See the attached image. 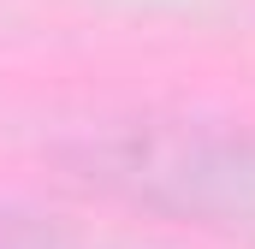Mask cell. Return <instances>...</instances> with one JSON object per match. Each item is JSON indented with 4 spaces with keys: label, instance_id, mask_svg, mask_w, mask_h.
<instances>
[{
    "label": "cell",
    "instance_id": "cell-1",
    "mask_svg": "<svg viewBox=\"0 0 255 249\" xmlns=\"http://www.w3.org/2000/svg\"><path fill=\"white\" fill-rule=\"evenodd\" d=\"M89 178L148 208L255 226V136L214 124H125L89 148Z\"/></svg>",
    "mask_w": 255,
    "mask_h": 249
},
{
    "label": "cell",
    "instance_id": "cell-2",
    "mask_svg": "<svg viewBox=\"0 0 255 249\" xmlns=\"http://www.w3.org/2000/svg\"><path fill=\"white\" fill-rule=\"evenodd\" d=\"M0 249H42V244H36V238H30L24 226H12V220L0 214Z\"/></svg>",
    "mask_w": 255,
    "mask_h": 249
}]
</instances>
